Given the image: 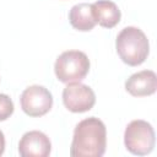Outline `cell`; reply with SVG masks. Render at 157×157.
<instances>
[{
    "label": "cell",
    "mask_w": 157,
    "mask_h": 157,
    "mask_svg": "<svg viewBox=\"0 0 157 157\" xmlns=\"http://www.w3.org/2000/svg\"><path fill=\"white\" fill-rule=\"evenodd\" d=\"M107 146L104 123L94 117L81 120L75 130L70 148L72 157H102Z\"/></svg>",
    "instance_id": "1"
},
{
    "label": "cell",
    "mask_w": 157,
    "mask_h": 157,
    "mask_svg": "<svg viewBox=\"0 0 157 157\" xmlns=\"http://www.w3.org/2000/svg\"><path fill=\"white\" fill-rule=\"evenodd\" d=\"M117 53L120 59L129 66H137L142 64L150 53V44L146 34L137 27L123 28L115 42Z\"/></svg>",
    "instance_id": "2"
},
{
    "label": "cell",
    "mask_w": 157,
    "mask_h": 157,
    "mask_svg": "<svg viewBox=\"0 0 157 157\" xmlns=\"http://www.w3.org/2000/svg\"><path fill=\"white\" fill-rule=\"evenodd\" d=\"M54 71L60 82H80L90 71V60L83 52L67 50L58 56Z\"/></svg>",
    "instance_id": "3"
},
{
    "label": "cell",
    "mask_w": 157,
    "mask_h": 157,
    "mask_svg": "<svg viewBox=\"0 0 157 157\" xmlns=\"http://www.w3.org/2000/svg\"><path fill=\"white\" fill-rule=\"evenodd\" d=\"M124 144L132 155H148L155 147V130L152 125L141 119L130 121L125 128Z\"/></svg>",
    "instance_id": "4"
},
{
    "label": "cell",
    "mask_w": 157,
    "mask_h": 157,
    "mask_svg": "<svg viewBox=\"0 0 157 157\" xmlns=\"http://www.w3.org/2000/svg\"><path fill=\"white\" fill-rule=\"evenodd\" d=\"M22 110L33 118L45 115L53 105L52 93L43 86L33 85L27 87L20 98Z\"/></svg>",
    "instance_id": "5"
},
{
    "label": "cell",
    "mask_w": 157,
    "mask_h": 157,
    "mask_svg": "<svg viewBox=\"0 0 157 157\" xmlns=\"http://www.w3.org/2000/svg\"><path fill=\"white\" fill-rule=\"evenodd\" d=\"M63 102L66 109L72 113H85L93 108L96 94L93 90L80 82H71L63 91Z\"/></svg>",
    "instance_id": "6"
},
{
    "label": "cell",
    "mask_w": 157,
    "mask_h": 157,
    "mask_svg": "<svg viewBox=\"0 0 157 157\" xmlns=\"http://www.w3.org/2000/svg\"><path fill=\"white\" fill-rule=\"evenodd\" d=\"M50 151L52 144L49 137L38 130L26 132L18 142V152L22 157H47L50 155Z\"/></svg>",
    "instance_id": "7"
},
{
    "label": "cell",
    "mask_w": 157,
    "mask_h": 157,
    "mask_svg": "<svg viewBox=\"0 0 157 157\" xmlns=\"http://www.w3.org/2000/svg\"><path fill=\"white\" fill-rule=\"evenodd\" d=\"M125 90L134 97L151 96L157 90V76L152 70H142L125 81Z\"/></svg>",
    "instance_id": "8"
},
{
    "label": "cell",
    "mask_w": 157,
    "mask_h": 157,
    "mask_svg": "<svg viewBox=\"0 0 157 157\" xmlns=\"http://www.w3.org/2000/svg\"><path fill=\"white\" fill-rule=\"evenodd\" d=\"M92 15L99 26L104 28H113L120 21L121 13L117 4L109 0H98L91 4Z\"/></svg>",
    "instance_id": "9"
},
{
    "label": "cell",
    "mask_w": 157,
    "mask_h": 157,
    "mask_svg": "<svg viewBox=\"0 0 157 157\" xmlns=\"http://www.w3.org/2000/svg\"><path fill=\"white\" fill-rule=\"evenodd\" d=\"M69 21L71 26L81 32H88L96 26V21L92 15L91 4H77L71 7L69 12Z\"/></svg>",
    "instance_id": "10"
},
{
    "label": "cell",
    "mask_w": 157,
    "mask_h": 157,
    "mask_svg": "<svg viewBox=\"0 0 157 157\" xmlns=\"http://www.w3.org/2000/svg\"><path fill=\"white\" fill-rule=\"evenodd\" d=\"M13 113V103L7 94L0 93V121L6 120Z\"/></svg>",
    "instance_id": "11"
},
{
    "label": "cell",
    "mask_w": 157,
    "mask_h": 157,
    "mask_svg": "<svg viewBox=\"0 0 157 157\" xmlns=\"http://www.w3.org/2000/svg\"><path fill=\"white\" fill-rule=\"evenodd\" d=\"M4 151H5V136L0 130V156L4 153Z\"/></svg>",
    "instance_id": "12"
}]
</instances>
